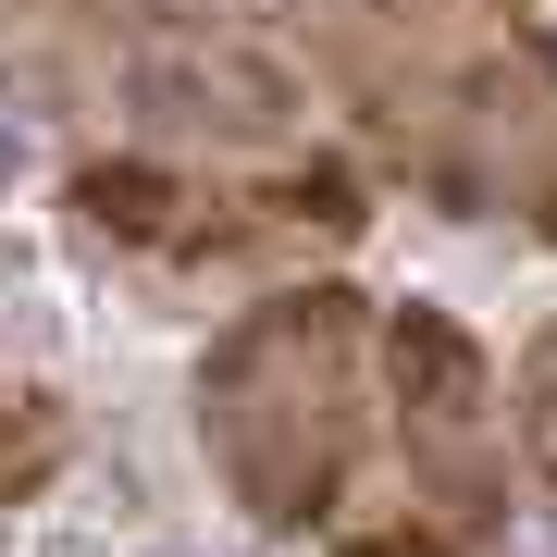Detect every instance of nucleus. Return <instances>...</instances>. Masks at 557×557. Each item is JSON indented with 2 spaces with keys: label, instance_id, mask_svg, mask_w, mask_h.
<instances>
[{
  "label": "nucleus",
  "instance_id": "0eeeda50",
  "mask_svg": "<svg viewBox=\"0 0 557 557\" xmlns=\"http://www.w3.org/2000/svg\"><path fill=\"white\" fill-rule=\"evenodd\" d=\"M335 557H483V545H458L434 508H397V520H372V533H347Z\"/></svg>",
  "mask_w": 557,
  "mask_h": 557
},
{
  "label": "nucleus",
  "instance_id": "423d86ee",
  "mask_svg": "<svg viewBox=\"0 0 557 557\" xmlns=\"http://www.w3.org/2000/svg\"><path fill=\"white\" fill-rule=\"evenodd\" d=\"M520 458H533V483L557 496V322L520 347Z\"/></svg>",
  "mask_w": 557,
  "mask_h": 557
},
{
  "label": "nucleus",
  "instance_id": "7ed1b4c3",
  "mask_svg": "<svg viewBox=\"0 0 557 557\" xmlns=\"http://www.w3.org/2000/svg\"><path fill=\"white\" fill-rule=\"evenodd\" d=\"M384 409H397L421 508L458 545H483L496 508H508V409H496V359L471 347L458 310H434V298L384 310Z\"/></svg>",
  "mask_w": 557,
  "mask_h": 557
},
{
  "label": "nucleus",
  "instance_id": "f257e3e1",
  "mask_svg": "<svg viewBox=\"0 0 557 557\" xmlns=\"http://www.w3.org/2000/svg\"><path fill=\"white\" fill-rule=\"evenodd\" d=\"M372 310L347 285H285L199 359V446L260 533H322L372 446Z\"/></svg>",
  "mask_w": 557,
  "mask_h": 557
},
{
  "label": "nucleus",
  "instance_id": "6e6552de",
  "mask_svg": "<svg viewBox=\"0 0 557 557\" xmlns=\"http://www.w3.org/2000/svg\"><path fill=\"white\" fill-rule=\"evenodd\" d=\"M508 199H520V223H533V236L557 248V124H545L533 149H520V174H508Z\"/></svg>",
  "mask_w": 557,
  "mask_h": 557
},
{
  "label": "nucleus",
  "instance_id": "39448f33",
  "mask_svg": "<svg viewBox=\"0 0 557 557\" xmlns=\"http://www.w3.org/2000/svg\"><path fill=\"white\" fill-rule=\"evenodd\" d=\"M62 458H75V421H62V397H50V384H13V372H0V508L50 496Z\"/></svg>",
  "mask_w": 557,
  "mask_h": 557
},
{
  "label": "nucleus",
  "instance_id": "f03ea898",
  "mask_svg": "<svg viewBox=\"0 0 557 557\" xmlns=\"http://www.w3.org/2000/svg\"><path fill=\"white\" fill-rule=\"evenodd\" d=\"M347 75L372 137L446 211H496L520 149L557 124V38L520 0H372Z\"/></svg>",
  "mask_w": 557,
  "mask_h": 557
},
{
  "label": "nucleus",
  "instance_id": "20e7f679",
  "mask_svg": "<svg viewBox=\"0 0 557 557\" xmlns=\"http://www.w3.org/2000/svg\"><path fill=\"white\" fill-rule=\"evenodd\" d=\"M124 112L149 124V137H186V149H260L298 124V75H285V50L236 38V25H137L124 38Z\"/></svg>",
  "mask_w": 557,
  "mask_h": 557
}]
</instances>
